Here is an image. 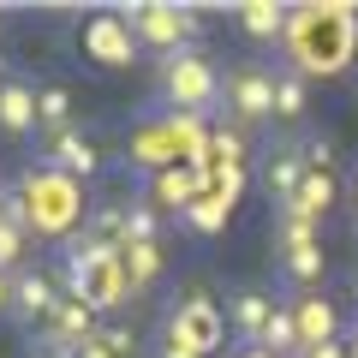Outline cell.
Returning <instances> with one entry per match:
<instances>
[{
	"instance_id": "1",
	"label": "cell",
	"mask_w": 358,
	"mask_h": 358,
	"mask_svg": "<svg viewBox=\"0 0 358 358\" xmlns=\"http://www.w3.org/2000/svg\"><path fill=\"white\" fill-rule=\"evenodd\" d=\"M221 108L233 126H275V72L268 60H233L221 72Z\"/></svg>"
},
{
	"instance_id": "2",
	"label": "cell",
	"mask_w": 358,
	"mask_h": 358,
	"mask_svg": "<svg viewBox=\"0 0 358 358\" xmlns=\"http://www.w3.org/2000/svg\"><path fill=\"white\" fill-rule=\"evenodd\" d=\"M155 66H162V96L173 108H215L221 102V72H215V60H203L197 42L162 54Z\"/></svg>"
},
{
	"instance_id": "3",
	"label": "cell",
	"mask_w": 358,
	"mask_h": 358,
	"mask_svg": "<svg viewBox=\"0 0 358 358\" xmlns=\"http://www.w3.org/2000/svg\"><path fill=\"white\" fill-rule=\"evenodd\" d=\"M263 179H268V197L281 203V215L293 209V197L305 192L310 179V162H305V138L281 131V138H268V162H263Z\"/></svg>"
},
{
	"instance_id": "4",
	"label": "cell",
	"mask_w": 358,
	"mask_h": 358,
	"mask_svg": "<svg viewBox=\"0 0 358 358\" xmlns=\"http://www.w3.org/2000/svg\"><path fill=\"white\" fill-rule=\"evenodd\" d=\"M60 299H66L60 281H54L42 263H24L13 275V322H18V329H42V322L60 310Z\"/></svg>"
},
{
	"instance_id": "5",
	"label": "cell",
	"mask_w": 358,
	"mask_h": 358,
	"mask_svg": "<svg viewBox=\"0 0 358 358\" xmlns=\"http://www.w3.org/2000/svg\"><path fill=\"white\" fill-rule=\"evenodd\" d=\"M268 72H275V126H305L310 78L293 66V54H268Z\"/></svg>"
},
{
	"instance_id": "6",
	"label": "cell",
	"mask_w": 358,
	"mask_h": 358,
	"mask_svg": "<svg viewBox=\"0 0 358 358\" xmlns=\"http://www.w3.org/2000/svg\"><path fill=\"white\" fill-rule=\"evenodd\" d=\"M167 329H173V346L179 352H215L221 346V322H215V310H209V299H185V305L167 317Z\"/></svg>"
},
{
	"instance_id": "7",
	"label": "cell",
	"mask_w": 358,
	"mask_h": 358,
	"mask_svg": "<svg viewBox=\"0 0 358 358\" xmlns=\"http://www.w3.org/2000/svg\"><path fill=\"white\" fill-rule=\"evenodd\" d=\"M275 299L263 293V287H233L227 293V317H233V334H239V346H263L268 322H275Z\"/></svg>"
},
{
	"instance_id": "8",
	"label": "cell",
	"mask_w": 358,
	"mask_h": 358,
	"mask_svg": "<svg viewBox=\"0 0 358 358\" xmlns=\"http://www.w3.org/2000/svg\"><path fill=\"white\" fill-rule=\"evenodd\" d=\"M48 143V155H42V167L48 173H60V179H90L96 167H102V155H96V143L84 138V131H54V138H42Z\"/></svg>"
},
{
	"instance_id": "9",
	"label": "cell",
	"mask_w": 358,
	"mask_h": 358,
	"mask_svg": "<svg viewBox=\"0 0 358 358\" xmlns=\"http://www.w3.org/2000/svg\"><path fill=\"white\" fill-rule=\"evenodd\" d=\"M30 131H42L36 90H30L24 72H13V78H6V90H0V138H30Z\"/></svg>"
},
{
	"instance_id": "10",
	"label": "cell",
	"mask_w": 358,
	"mask_h": 358,
	"mask_svg": "<svg viewBox=\"0 0 358 358\" xmlns=\"http://www.w3.org/2000/svg\"><path fill=\"white\" fill-rule=\"evenodd\" d=\"M84 42H90V54H96L102 66H131V60H138V36L126 30L120 13H102L96 24L84 30Z\"/></svg>"
},
{
	"instance_id": "11",
	"label": "cell",
	"mask_w": 358,
	"mask_h": 358,
	"mask_svg": "<svg viewBox=\"0 0 358 358\" xmlns=\"http://www.w3.org/2000/svg\"><path fill=\"white\" fill-rule=\"evenodd\" d=\"M233 24H239L251 42H281L287 24H293V6H275V0H245V6H233Z\"/></svg>"
},
{
	"instance_id": "12",
	"label": "cell",
	"mask_w": 358,
	"mask_h": 358,
	"mask_svg": "<svg viewBox=\"0 0 358 358\" xmlns=\"http://www.w3.org/2000/svg\"><path fill=\"white\" fill-rule=\"evenodd\" d=\"M36 120H42V138L72 131V90L66 84H42L36 90Z\"/></svg>"
},
{
	"instance_id": "13",
	"label": "cell",
	"mask_w": 358,
	"mask_h": 358,
	"mask_svg": "<svg viewBox=\"0 0 358 358\" xmlns=\"http://www.w3.org/2000/svg\"><path fill=\"white\" fill-rule=\"evenodd\" d=\"M281 275L293 287H317L322 281V245H293V251H281Z\"/></svg>"
},
{
	"instance_id": "14",
	"label": "cell",
	"mask_w": 358,
	"mask_h": 358,
	"mask_svg": "<svg viewBox=\"0 0 358 358\" xmlns=\"http://www.w3.org/2000/svg\"><path fill=\"white\" fill-rule=\"evenodd\" d=\"M329 203H334V179H329V173H310L305 192L293 197V209H287V215H299V221H310V227H317V215H322Z\"/></svg>"
},
{
	"instance_id": "15",
	"label": "cell",
	"mask_w": 358,
	"mask_h": 358,
	"mask_svg": "<svg viewBox=\"0 0 358 358\" xmlns=\"http://www.w3.org/2000/svg\"><path fill=\"white\" fill-rule=\"evenodd\" d=\"M299 334H305V346H329V334H334V310L322 305V299H299Z\"/></svg>"
},
{
	"instance_id": "16",
	"label": "cell",
	"mask_w": 358,
	"mask_h": 358,
	"mask_svg": "<svg viewBox=\"0 0 358 358\" xmlns=\"http://www.w3.org/2000/svg\"><path fill=\"white\" fill-rule=\"evenodd\" d=\"M30 221H0V268H6V275H18V268H24V245H30Z\"/></svg>"
},
{
	"instance_id": "17",
	"label": "cell",
	"mask_w": 358,
	"mask_h": 358,
	"mask_svg": "<svg viewBox=\"0 0 358 358\" xmlns=\"http://www.w3.org/2000/svg\"><path fill=\"white\" fill-rule=\"evenodd\" d=\"M305 162H310V173H329L334 167V138L329 131H305Z\"/></svg>"
},
{
	"instance_id": "18",
	"label": "cell",
	"mask_w": 358,
	"mask_h": 358,
	"mask_svg": "<svg viewBox=\"0 0 358 358\" xmlns=\"http://www.w3.org/2000/svg\"><path fill=\"white\" fill-rule=\"evenodd\" d=\"M96 341H102L114 358H126V352H131V329H96Z\"/></svg>"
},
{
	"instance_id": "19",
	"label": "cell",
	"mask_w": 358,
	"mask_h": 358,
	"mask_svg": "<svg viewBox=\"0 0 358 358\" xmlns=\"http://www.w3.org/2000/svg\"><path fill=\"white\" fill-rule=\"evenodd\" d=\"M0 317H13V275L0 268Z\"/></svg>"
},
{
	"instance_id": "20",
	"label": "cell",
	"mask_w": 358,
	"mask_h": 358,
	"mask_svg": "<svg viewBox=\"0 0 358 358\" xmlns=\"http://www.w3.org/2000/svg\"><path fill=\"white\" fill-rule=\"evenodd\" d=\"M233 358H268V352H263V346H239V352H233Z\"/></svg>"
},
{
	"instance_id": "21",
	"label": "cell",
	"mask_w": 358,
	"mask_h": 358,
	"mask_svg": "<svg viewBox=\"0 0 358 358\" xmlns=\"http://www.w3.org/2000/svg\"><path fill=\"white\" fill-rule=\"evenodd\" d=\"M6 78H13V60H0V90H6Z\"/></svg>"
}]
</instances>
